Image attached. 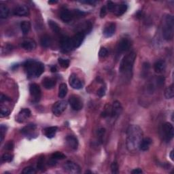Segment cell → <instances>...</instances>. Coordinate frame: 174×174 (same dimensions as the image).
<instances>
[{
	"label": "cell",
	"mask_w": 174,
	"mask_h": 174,
	"mask_svg": "<svg viewBox=\"0 0 174 174\" xmlns=\"http://www.w3.org/2000/svg\"><path fill=\"white\" fill-rule=\"evenodd\" d=\"M143 131L140 127L131 124L127 131V148L128 150L134 152L140 149V144L143 139Z\"/></svg>",
	"instance_id": "1"
},
{
	"label": "cell",
	"mask_w": 174,
	"mask_h": 174,
	"mask_svg": "<svg viewBox=\"0 0 174 174\" xmlns=\"http://www.w3.org/2000/svg\"><path fill=\"white\" fill-rule=\"evenodd\" d=\"M23 66L27 74L29 77L37 78L44 72V65L42 63L34 60H28L24 63Z\"/></svg>",
	"instance_id": "2"
},
{
	"label": "cell",
	"mask_w": 174,
	"mask_h": 174,
	"mask_svg": "<svg viewBox=\"0 0 174 174\" xmlns=\"http://www.w3.org/2000/svg\"><path fill=\"white\" fill-rule=\"evenodd\" d=\"M135 59L136 53L134 52H131L124 56L120 64V72L123 74H130V73L132 72Z\"/></svg>",
	"instance_id": "3"
},
{
	"label": "cell",
	"mask_w": 174,
	"mask_h": 174,
	"mask_svg": "<svg viewBox=\"0 0 174 174\" xmlns=\"http://www.w3.org/2000/svg\"><path fill=\"white\" fill-rule=\"evenodd\" d=\"M174 19L171 14H167L165 18L163 27V36L167 41L172 40L173 38Z\"/></svg>",
	"instance_id": "4"
},
{
	"label": "cell",
	"mask_w": 174,
	"mask_h": 174,
	"mask_svg": "<svg viewBox=\"0 0 174 174\" xmlns=\"http://www.w3.org/2000/svg\"><path fill=\"white\" fill-rule=\"evenodd\" d=\"M162 131L164 140L168 142L172 140L174 136V129L172 124H171L170 122H165V124H163Z\"/></svg>",
	"instance_id": "5"
},
{
	"label": "cell",
	"mask_w": 174,
	"mask_h": 174,
	"mask_svg": "<svg viewBox=\"0 0 174 174\" xmlns=\"http://www.w3.org/2000/svg\"><path fill=\"white\" fill-rule=\"evenodd\" d=\"M67 106V102L65 100H61L56 102L52 108V111L56 116L61 115L64 111L66 110Z\"/></svg>",
	"instance_id": "6"
},
{
	"label": "cell",
	"mask_w": 174,
	"mask_h": 174,
	"mask_svg": "<svg viewBox=\"0 0 174 174\" xmlns=\"http://www.w3.org/2000/svg\"><path fill=\"white\" fill-rule=\"evenodd\" d=\"M69 103L73 110L79 111L83 108V103L77 95H72L69 99Z\"/></svg>",
	"instance_id": "7"
},
{
	"label": "cell",
	"mask_w": 174,
	"mask_h": 174,
	"mask_svg": "<svg viewBox=\"0 0 174 174\" xmlns=\"http://www.w3.org/2000/svg\"><path fill=\"white\" fill-rule=\"evenodd\" d=\"M63 169L65 171L69 173H80V167L76 163L72 161H67L63 165Z\"/></svg>",
	"instance_id": "8"
},
{
	"label": "cell",
	"mask_w": 174,
	"mask_h": 174,
	"mask_svg": "<svg viewBox=\"0 0 174 174\" xmlns=\"http://www.w3.org/2000/svg\"><path fill=\"white\" fill-rule=\"evenodd\" d=\"M29 92L34 101L38 102L41 97V89L37 84L32 83L29 86Z\"/></svg>",
	"instance_id": "9"
},
{
	"label": "cell",
	"mask_w": 174,
	"mask_h": 174,
	"mask_svg": "<svg viewBox=\"0 0 174 174\" xmlns=\"http://www.w3.org/2000/svg\"><path fill=\"white\" fill-rule=\"evenodd\" d=\"M69 85L72 86L73 89L76 90L82 89L84 86V83L74 73H73V74L70 76L69 79Z\"/></svg>",
	"instance_id": "10"
},
{
	"label": "cell",
	"mask_w": 174,
	"mask_h": 174,
	"mask_svg": "<svg viewBox=\"0 0 174 174\" xmlns=\"http://www.w3.org/2000/svg\"><path fill=\"white\" fill-rule=\"evenodd\" d=\"M61 50L64 53H67L73 49L72 42V38L69 37L64 36L61 38Z\"/></svg>",
	"instance_id": "11"
},
{
	"label": "cell",
	"mask_w": 174,
	"mask_h": 174,
	"mask_svg": "<svg viewBox=\"0 0 174 174\" xmlns=\"http://www.w3.org/2000/svg\"><path fill=\"white\" fill-rule=\"evenodd\" d=\"M84 37H85V34L84 32H78L73 35V37L72 38L73 48H77L80 47L82 43L83 42Z\"/></svg>",
	"instance_id": "12"
},
{
	"label": "cell",
	"mask_w": 174,
	"mask_h": 174,
	"mask_svg": "<svg viewBox=\"0 0 174 174\" xmlns=\"http://www.w3.org/2000/svg\"><path fill=\"white\" fill-rule=\"evenodd\" d=\"M122 112V107L121 103L118 101H114L112 106L111 107V116L117 118Z\"/></svg>",
	"instance_id": "13"
},
{
	"label": "cell",
	"mask_w": 174,
	"mask_h": 174,
	"mask_svg": "<svg viewBox=\"0 0 174 174\" xmlns=\"http://www.w3.org/2000/svg\"><path fill=\"white\" fill-rule=\"evenodd\" d=\"M130 46V42L127 38H122L120 41L118 46H117V51L118 53H122L129 50Z\"/></svg>",
	"instance_id": "14"
},
{
	"label": "cell",
	"mask_w": 174,
	"mask_h": 174,
	"mask_svg": "<svg viewBox=\"0 0 174 174\" xmlns=\"http://www.w3.org/2000/svg\"><path fill=\"white\" fill-rule=\"evenodd\" d=\"M31 112L28 108H24L20 111V112L16 116V120L19 123H23L26 121L27 118H29L31 116Z\"/></svg>",
	"instance_id": "15"
},
{
	"label": "cell",
	"mask_w": 174,
	"mask_h": 174,
	"mask_svg": "<svg viewBox=\"0 0 174 174\" xmlns=\"http://www.w3.org/2000/svg\"><path fill=\"white\" fill-rule=\"evenodd\" d=\"M13 14L16 16H27L29 14V8H27L26 5H20L16 6L13 10Z\"/></svg>",
	"instance_id": "16"
},
{
	"label": "cell",
	"mask_w": 174,
	"mask_h": 174,
	"mask_svg": "<svg viewBox=\"0 0 174 174\" xmlns=\"http://www.w3.org/2000/svg\"><path fill=\"white\" fill-rule=\"evenodd\" d=\"M73 16H74L73 13L67 9L62 10L61 14H60L61 19L65 23H69V22L72 20Z\"/></svg>",
	"instance_id": "17"
},
{
	"label": "cell",
	"mask_w": 174,
	"mask_h": 174,
	"mask_svg": "<svg viewBox=\"0 0 174 174\" xmlns=\"http://www.w3.org/2000/svg\"><path fill=\"white\" fill-rule=\"evenodd\" d=\"M116 31V24L114 23H111L108 24L103 30V35L105 37H110L113 36Z\"/></svg>",
	"instance_id": "18"
},
{
	"label": "cell",
	"mask_w": 174,
	"mask_h": 174,
	"mask_svg": "<svg viewBox=\"0 0 174 174\" xmlns=\"http://www.w3.org/2000/svg\"><path fill=\"white\" fill-rule=\"evenodd\" d=\"M66 142L68 146L72 150H77L78 147V141L77 138L73 135H68L66 137Z\"/></svg>",
	"instance_id": "19"
},
{
	"label": "cell",
	"mask_w": 174,
	"mask_h": 174,
	"mask_svg": "<svg viewBox=\"0 0 174 174\" xmlns=\"http://www.w3.org/2000/svg\"><path fill=\"white\" fill-rule=\"evenodd\" d=\"M21 46L25 50L31 51L36 48V44L31 40H25L22 42Z\"/></svg>",
	"instance_id": "20"
},
{
	"label": "cell",
	"mask_w": 174,
	"mask_h": 174,
	"mask_svg": "<svg viewBox=\"0 0 174 174\" xmlns=\"http://www.w3.org/2000/svg\"><path fill=\"white\" fill-rule=\"evenodd\" d=\"M152 140L150 137L143 138L140 144V149L142 151H147L152 143Z\"/></svg>",
	"instance_id": "21"
},
{
	"label": "cell",
	"mask_w": 174,
	"mask_h": 174,
	"mask_svg": "<svg viewBox=\"0 0 174 174\" xmlns=\"http://www.w3.org/2000/svg\"><path fill=\"white\" fill-rule=\"evenodd\" d=\"M166 67V63L164 60H159L154 65V68L155 72L157 73H161L165 70Z\"/></svg>",
	"instance_id": "22"
},
{
	"label": "cell",
	"mask_w": 174,
	"mask_h": 174,
	"mask_svg": "<svg viewBox=\"0 0 174 174\" xmlns=\"http://www.w3.org/2000/svg\"><path fill=\"white\" fill-rule=\"evenodd\" d=\"M42 84H43L44 87L46 89L50 90V89H53V87L55 86L56 82L53 78H45L43 79Z\"/></svg>",
	"instance_id": "23"
},
{
	"label": "cell",
	"mask_w": 174,
	"mask_h": 174,
	"mask_svg": "<svg viewBox=\"0 0 174 174\" xmlns=\"http://www.w3.org/2000/svg\"><path fill=\"white\" fill-rule=\"evenodd\" d=\"M57 130H58V128L56 127H50L44 129V135L46 137L51 139L54 137Z\"/></svg>",
	"instance_id": "24"
},
{
	"label": "cell",
	"mask_w": 174,
	"mask_h": 174,
	"mask_svg": "<svg viewBox=\"0 0 174 174\" xmlns=\"http://www.w3.org/2000/svg\"><path fill=\"white\" fill-rule=\"evenodd\" d=\"M36 129V125L34 124H30L27 125L26 127H24L23 129L21 130V132L23 134L25 135H32V133H34V130Z\"/></svg>",
	"instance_id": "25"
},
{
	"label": "cell",
	"mask_w": 174,
	"mask_h": 174,
	"mask_svg": "<svg viewBox=\"0 0 174 174\" xmlns=\"http://www.w3.org/2000/svg\"><path fill=\"white\" fill-rule=\"evenodd\" d=\"M20 27L22 33L24 35H27L29 32L30 29H31V23L27 21H23L21 22Z\"/></svg>",
	"instance_id": "26"
},
{
	"label": "cell",
	"mask_w": 174,
	"mask_h": 174,
	"mask_svg": "<svg viewBox=\"0 0 174 174\" xmlns=\"http://www.w3.org/2000/svg\"><path fill=\"white\" fill-rule=\"evenodd\" d=\"M40 43H41V45H42L43 47L48 48L50 46V44H52V40L49 35H44L41 37Z\"/></svg>",
	"instance_id": "27"
},
{
	"label": "cell",
	"mask_w": 174,
	"mask_h": 174,
	"mask_svg": "<svg viewBox=\"0 0 174 174\" xmlns=\"http://www.w3.org/2000/svg\"><path fill=\"white\" fill-rule=\"evenodd\" d=\"M9 8L4 4H0V18H6L9 15Z\"/></svg>",
	"instance_id": "28"
},
{
	"label": "cell",
	"mask_w": 174,
	"mask_h": 174,
	"mask_svg": "<svg viewBox=\"0 0 174 174\" xmlns=\"http://www.w3.org/2000/svg\"><path fill=\"white\" fill-rule=\"evenodd\" d=\"M174 96V87L172 84L171 86H168L165 91V97L167 99H171Z\"/></svg>",
	"instance_id": "29"
},
{
	"label": "cell",
	"mask_w": 174,
	"mask_h": 174,
	"mask_svg": "<svg viewBox=\"0 0 174 174\" xmlns=\"http://www.w3.org/2000/svg\"><path fill=\"white\" fill-rule=\"evenodd\" d=\"M67 86L66 84L62 83L60 84L59 89V95L58 96L59 98H64L67 94Z\"/></svg>",
	"instance_id": "30"
},
{
	"label": "cell",
	"mask_w": 174,
	"mask_h": 174,
	"mask_svg": "<svg viewBox=\"0 0 174 174\" xmlns=\"http://www.w3.org/2000/svg\"><path fill=\"white\" fill-rule=\"evenodd\" d=\"M128 6L127 4H121L118 5V7H116V10H115V14L116 16H121L126 12V11L127 10Z\"/></svg>",
	"instance_id": "31"
},
{
	"label": "cell",
	"mask_w": 174,
	"mask_h": 174,
	"mask_svg": "<svg viewBox=\"0 0 174 174\" xmlns=\"http://www.w3.org/2000/svg\"><path fill=\"white\" fill-rule=\"evenodd\" d=\"M48 24L50 26V29H52V31L53 32L56 33V34H58L60 31V27L58 24H57L56 22H54L52 20H49L48 21Z\"/></svg>",
	"instance_id": "32"
},
{
	"label": "cell",
	"mask_w": 174,
	"mask_h": 174,
	"mask_svg": "<svg viewBox=\"0 0 174 174\" xmlns=\"http://www.w3.org/2000/svg\"><path fill=\"white\" fill-rule=\"evenodd\" d=\"M51 158L55 160H63L66 158V156L61 152H55L52 154Z\"/></svg>",
	"instance_id": "33"
},
{
	"label": "cell",
	"mask_w": 174,
	"mask_h": 174,
	"mask_svg": "<svg viewBox=\"0 0 174 174\" xmlns=\"http://www.w3.org/2000/svg\"><path fill=\"white\" fill-rule=\"evenodd\" d=\"M58 61H59V63L60 64V65H61V67L63 68H65V69H66V68H67L69 66V63H70L69 60L59 58L58 60Z\"/></svg>",
	"instance_id": "34"
},
{
	"label": "cell",
	"mask_w": 174,
	"mask_h": 174,
	"mask_svg": "<svg viewBox=\"0 0 174 174\" xmlns=\"http://www.w3.org/2000/svg\"><path fill=\"white\" fill-rule=\"evenodd\" d=\"M37 167L39 170H44V156L42 155L37 160Z\"/></svg>",
	"instance_id": "35"
},
{
	"label": "cell",
	"mask_w": 174,
	"mask_h": 174,
	"mask_svg": "<svg viewBox=\"0 0 174 174\" xmlns=\"http://www.w3.org/2000/svg\"><path fill=\"white\" fill-rule=\"evenodd\" d=\"M7 129V127L4 124H2L1 127H0V141H1V143L2 142L3 140H4V135L5 133H6Z\"/></svg>",
	"instance_id": "36"
},
{
	"label": "cell",
	"mask_w": 174,
	"mask_h": 174,
	"mask_svg": "<svg viewBox=\"0 0 174 174\" xmlns=\"http://www.w3.org/2000/svg\"><path fill=\"white\" fill-rule=\"evenodd\" d=\"M22 173L24 174H35L36 173V171L33 167H27L24 168V169L22 171Z\"/></svg>",
	"instance_id": "37"
},
{
	"label": "cell",
	"mask_w": 174,
	"mask_h": 174,
	"mask_svg": "<svg viewBox=\"0 0 174 174\" xmlns=\"http://www.w3.org/2000/svg\"><path fill=\"white\" fill-rule=\"evenodd\" d=\"M2 159L3 161H4V162H10V161H12L13 159V156L12 155H11L10 154L5 153L3 154Z\"/></svg>",
	"instance_id": "38"
},
{
	"label": "cell",
	"mask_w": 174,
	"mask_h": 174,
	"mask_svg": "<svg viewBox=\"0 0 174 174\" xmlns=\"http://www.w3.org/2000/svg\"><path fill=\"white\" fill-rule=\"evenodd\" d=\"M111 171L113 173H117L118 172V165L117 162L114 161L111 165Z\"/></svg>",
	"instance_id": "39"
},
{
	"label": "cell",
	"mask_w": 174,
	"mask_h": 174,
	"mask_svg": "<svg viewBox=\"0 0 174 174\" xmlns=\"http://www.w3.org/2000/svg\"><path fill=\"white\" fill-rule=\"evenodd\" d=\"M99 55L100 57L105 58V57H106L108 55V50L105 48H102L99 50Z\"/></svg>",
	"instance_id": "40"
},
{
	"label": "cell",
	"mask_w": 174,
	"mask_h": 174,
	"mask_svg": "<svg viewBox=\"0 0 174 174\" xmlns=\"http://www.w3.org/2000/svg\"><path fill=\"white\" fill-rule=\"evenodd\" d=\"M116 7L117 6L114 2L111 1H109L108 2V10H110V12H114V11H115Z\"/></svg>",
	"instance_id": "41"
},
{
	"label": "cell",
	"mask_w": 174,
	"mask_h": 174,
	"mask_svg": "<svg viewBox=\"0 0 174 174\" xmlns=\"http://www.w3.org/2000/svg\"><path fill=\"white\" fill-rule=\"evenodd\" d=\"M105 133V129H104V128H101V129H99L97 130V135L99 136V138L101 141H102V138L103 137V135H104Z\"/></svg>",
	"instance_id": "42"
},
{
	"label": "cell",
	"mask_w": 174,
	"mask_h": 174,
	"mask_svg": "<svg viewBox=\"0 0 174 174\" xmlns=\"http://www.w3.org/2000/svg\"><path fill=\"white\" fill-rule=\"evenodd\" d=\"M10 114V110L8 108H2L1 109V117L7 116Z\"/></svg>",
	"instance_id": "43"
},
{
	"label": "cell",
	"mask_w": 174,
	"mask_h": 174,
	"mask_svg": "<svg viewBox=\"0 0 174 174\" xmlns=\"http://www.w3.org/2000/svg\"><path fill=\"white\" fill-rule=\"evenodd\" d=\"M106 14H107V8H106V6H103L102 8H101L100 17L104 18Z\"/></svg>",
	"instance_id": "44"
},
{
	"label": "cell",
	"mask_w": 174,
	"mask_h": 174,
	"mask_svg": "<svg viewBox=\"0 0 174 174\" xmlns=\"http://www.w3.org/2000/svg\"><path fill=\"white\" fill-rule=\"evenodd\" d=\"M14 148V143L12 141H9L5 145V149L7 150H11Z\"/></svg>",
	"instance_id": "45"
},
{
	"label": "cell",
	"mask_w": 174,
	"mask_h": 174,
	"mask_svg": "<svg viewBox=\"0 0 174 174\" xmlns=\"http://www.w3.org/2000/svg\"><path fill=\"white\" fill-rule=\"evenodd\" d=\"M105 95V89L104 87H102L97 91V95L100 97H103Z\"/></svg>",
	"instance_id": "46"
},
{
	"label": "cell",
	"mask_w": 174,
	"mask_h": 174,
	"mask_svg": "<svg viewBox=\"0 0 174 174\" xmlns=\"http://www.w3.org/2000/svg\"><path fill=\"white\" fill-rule=\"evenodd\" d=\"M11 99L10 97H8L6 95H5L4 94H1V97H0V102L2 103L4 102H10Z\"/></svg>",
	"instance_id": "47"
},
{
	"label": "cell",
	"mask_w": 174,
	"mask_h": 174,
	"mask_svg": "<svg viewBox=\"0 0 174 174\" xmlns=\"http://www.w3.org/2000/svg\"><path fill=\"white\" fill-rule=\"evenodd\" d=\"M131 173L133 174H140V173H142L143 171H142V170L141 169L137 168V169H133L131 171Z\"/></svg>",
	"instance_id": "48"
},
{
	"label": "cell",
	"mask_w": 174,
	"mask_h": 174,
	"mask_svg": "<svg viewBox=\"0 0 174 174\" xmlns=\"http://www.w3.org/2000/svg\"><path fill=\"white\" fill-rule=\"evenodd\" d=\"M56 165V160L52 159L48 161V165L50 166H55Z\"/></svg>",
	"instance_id": "49"
},
{
	"label": "cell",
	"mask_w": 174,
	"mask_h": 174,
	"mask_svg": "<svg viewBox=\"0 0 174 174\" xmlns=\"http://www.w3.org/2000/svg\"><path fill=\"white\" fill-rule=\"evenodd\" d=\"M80 2L83 3V4H91V5H93V4H96V3H97L96 1H92V0H91V1H82V2Z\"/></svg>",
	"instance_id": "50"
},
{
	"label": "cell",
	"mask_w": 174,
	"mask_h": 174,
	"mask_svg": "<svg viewBox=\"0 0 174 174\" xmlns=\"http://www.w3.org/2000/svg\"><path fill=\"white\" fill-rule=\"evenodd\" d=\"M164 81H165L164 78L160 77L158 78V84H160V85H162V84H164Z\"/></svg>",
	"instance_id": "51"
},
{
	"label": "cell",
	"mask_w": 174,
	"mask_h": 174,
	"mask_svg": "<svg viewBox=\"0 0 174 174\" xmlns=\"http://www.w3.org/2000/svg\"><path fill=\"white\" fill-rule=\"evenodd\" d=\"M50 70H51L52 72H56L57 71V68L56 66H51Z\"/></svg>",
	"instance_id": "52"
},
{
	"label": "cell",
	"mask_w": 174,
	"mask_h": 174,
	"mask_svg": "<svg viewBox=\"0 0 174 174\" xmlns=\"http://www.w3.org/2000/svg\"><path fill=\"white\" fill-rule=\"evenodd\" d=\"M169 156H170L171 159L172 160H174V159H173V150H171V151Z\"/></svg>",
	"instance_id": "53"
},
{
	"label": "cell",
	"mask_w": 174,
	"mask_h": 174,
	"mask_svg": "<svg viewBox=\"0 0 174 174\" xmlns=\"http://www.w3.org/2000/svg\"><path fill=\"white\" fill-rule=\"evenodd\" d=\"M58 2L57 1H49L48 3V4H56Z\"/></svg>",
	"instance_id": "54"
}]
</instances>
